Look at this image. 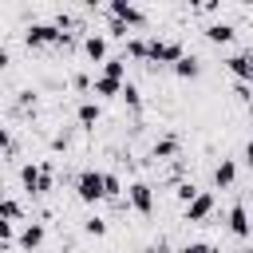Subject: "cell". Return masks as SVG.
Wrapping results in <instances>:
<instances>
[{
  "instance_id": "13",
  "label": "cell",
  "mask_w": 253,
  "mask_h": 253,
  "mask_svg": "<svg viewBox=\"0 0 253 253\" xmlns=\"http://www.w3.org/2000/svg\"><path fill=\"white\" fill-rule=\"evenodd\" d=\"M123 87H126V83H123V79H111V75H99V79H95V95H107V99H111V95L123 99Z\"/></svg>"
},
{
  "instance_id": "16",
  "label": "cell",
  "mask_w": 253,
  "mask_h": 253,
  "mask_svg": "<svg viewBox=\"0 0 253 253\" xmlns=\"http://www.w3.org/2000/svg\"><path fill=\"white\" fill-rule=\"evenodd\" d=\"M126 55H134V59H150V40L130 36V40H126Z\"/></svg>"
},
{
  "instance_id": "6",
  "label": "cell",
  "mask_w": 253,
  "mask_h": 253,
  "mask_svg": "<svg viewBox=\"0 0 253 253\" xmlns=\"http://www.w3.org/2000/svg\"><path fill=\"white\" fill-rule=\"evenodd\" d=\"M107 12H111L115 20H123L126 28H138V24H142V12H138L134 4H126V0H111V4H107Z\"/></svg>"
},
{
  "instance_id": "7",
  "label": "cell",
  "mask_w": 253,
  "mask_h": 253,
  "mask_svg": "<svg viewBox=\"0 0 253 253\" xmlns=\"http://www.w3.org/2000/svg\"><path fill=\"white\" fill-rule=\"evenodd\" d=\"M126 198H130V206H134L138 213H150V210H154V190H150L146 182H134V186L126 190Z\"/></svg>"
},
{
  "instance_id": "25",
  "label": "cell",
  "mask_w": 253,
  "mask_h": 253,
  "mask_svg": "<svg viewBox=\"0 0 253 253\" xmlns=\"http://www.w3.org/2000/svg\"><path fill=\"white\" fill-rule=\"evenodd\" d=\"M182 253H217V249H213L210 241H194V245H186Z\"/></svg>"
},
{
  "instance_id": "10",
  "label": "cell",
  "mask_w": 253,
  "mask_h": 253,
  "mask_svg": "<svg viewBox=\"0 0 253 253\" xmlns=\"http://www.w3.org/2000/svg\"><path fill=\"white\" fill-rule=\"evenodd\" d=\"M233 182H237V162H233V158H221V162L213 166V186H217V190H229Z\"/></svg>"
},
{
  "instance_id": "5",
  "label": "cell",
  "mask_w": 253,
  "mask_h": 253,
  "mask_svg": "<svg viewBox=\"0 0 253 253\" xmlns=\"http://www.w3.org/2000/svg\"><path fill=\"white\" fill-rule=\"evenodd\" d=\"M182 43L178 40H150V63H178Z\"/></svg>"
},
{
  "instance_id": "3",
  "label": "cell",
  "mask_w": 253,
  "mask_h": 253,
  "mask_svg": "<svg viewBox=\"0 0 253 253\" xmlns=\"http://www.w3.org/2000/svg\"><path fill=\"white\" fill-rule=\"evenodd\" d=\"M71 32H59L55 24H32L28 28V43L32 47H43V43H67Z\"/></svg>"
},
{
  "instance_id": "12",
  "label": "cell",
  "mask_w": 253,
  "mask_h": 253,
  "mask_svg": "<svg viewBox=\"0 0 253 253\" xmlns=\"http://www.w3.org/2000/svg\"><path fill=\"white\" fill-rule=\"evenodd\" d=\"M206 40H210V43H229V40H233V24H225V20L206 24Z\"/></svg>"
},
{
  "instance_id": "4",
  "label": "cell",
  "mask_w": 253,
  "mask_h": 253,
  "mask_svg": "<svg viewBox=\"0 0 253 253\" xmlns=\"http://www.w3.org/2000/svg\"><path fill=\"white\" fill-rule=\"evenodd\" d=\"M225 67H229V75H233L237 83H253V47H245V51L229 55V59H225Z\"/></svg>"
},
{
  "instance_id": "21",
  "label": "cell",
  "mask_w": 253,
  "mask_h": 253,
  "mask_svg": "<svg viewBox=\"0 0 253 253\" xmlns=\"http://www.w3.org/2000/svg\"><path fill=\"white\" fill-rule=\"evenodd\" d=\"M83 229H87L91 237H103V233H107V221H103V217H87V221H83Z\"/></svg>"
},
{
  "instance_id": "26",
  "label": "cell",
  "mask_w": 253,
  "mask_h": 253,
  "mask_svg": "<svg viewBox=\"0 0 253 253\" xmlns=\"http://www.w3.org/2000/svg\"><path fill=\"white\" fill-rule=\"evenodd\" d=\"M245 158H249V162H253V138H249V142H245Z\"/></svg>"
},
{
  "instance_id": "23",
  "label": "cell",
  "mask_w": 253,
  "mask_h": 253,
  "mask_svg": "<svg viewBox=\"0 0 253 253\" xmlns=\"http://www.w3.org/2000/svg\"><path fill=\"white\" fill-rule=\"evenodd\" d=\"M107 178V198H119L123 194V182H119V174H103Z\"/></svg>"
},
{
  "instance_id": "19",
  "label": "cell",
  "mask_w": 253,
  "mask_h": 253,
  "mask_svg": "<svg viewBox=\"0 0 253 253\" xmlns=\"http://www.w3.org/2000/svg\"><path fill=\"white\" fill-rule=\"evenodd\" d=\"M174 150H178V138H174V134H170V138H158V142H154V158H170Z\"/></svg>"
},
{
  "instance_id": "11",
  "label": "cell",
  "mask_w": 253,
  "mask_h": 253,
  "mask_svg": "<svg viewBox=\"0 0 253 253\" xmlns=\"http://www.w3.org/2000/svg\"><path fill=\"white\" fill-rule=\"evenodd\" d=\"M43 245V221H28L24 229H20V249H40Z\"/></svg>"
},
{
  "instance_id": "8",
  "label": "cell",
  "mask_w": 253,
  "mask_h": 253,
  "mask_svg": "<svg viewBox=\"0 0 253 253\" xmlns=\"http://www.w3.org/2000/svg\"><path fill=\"white\" fill-rule=\"evenodd\" d=\"M225 225H229V233H233V237H249V233H253V221H249V210H245L241 202H237V206L229 210V221H225Z\"/></svg>"
},
{
  "instance_id": "20",
  "label": "cell",
  "mask_w": 253,
  "mask_h": 253,
  "mask_svg": "<svg viewBox=\"0 0 253 253\" xmlns=\"http://www.w3.org/2000/svg\"><path fill=\"white\" fill-rule=\"evenodd\" d=\"M4 221H8V225L20 221V202H16V198H4Z\"/></svg>"
},
{
  "instance_id": "28",
  "label": "cell",
  "mask_w": 253,
  "mask_h": 253,
  "mask_svg": "<svg viewBox=\"0 0 253 253\" xmlns=\"http://www.w3.org/2000/svg\"><path fill=\"white\" fill-rule=\"evenodd\" d=\"M249 170H253V162H249Z\"/></svg>"
},
{
  "instance_id": "9",
  "label": "cell",
  "mask_w": 253,
  "mask_h": 253,
  "mask_svg": "<svg viewBox=\"0 0 253 253\" xmlns=\"http://www.w3.org/2000/svg\"><path fill=\"white\" fill-rule=\"evenodd\" d=\"M210 210H213V194H206V190H202V194L186 206V213H182V217H186V221H206V217H210Z\"/></svg>"
},
{
  "instance_id": "22",
  "label": "cell",
  "mask_w": 253,
  "mask_h": 253,
  "mask_svg": "<svg viewBox=\"0 0 253 253\" xmlns=\"http://www.w3.org/2000/svg\"><path fill=\"white\" fill-rule=\"evenodd\" d=\"M123 103H130V107H138V103H142V95H138V87H134V83H126V87H123Z\"/></svg>"
},
{
  "instance_id": "14",
  "label": "cell",
  "mask_w": 253,
  "mask_h": 253,
  "mask_svg": "<svg viewBox=\"0 0 253 253\" xmlns=\"http://www.w3.org/2000/svg\"><path fill=\"white\" fill-rule=\"evenodd\" d=\"M83 51H87V59H103L107 63V40L103 36H87L83 40Z\"/></svg>"
},
{
  "instance_id": "1",
  "label": "cell",
  "mask_w": 253,
  "mask_h": 253,
  "mask_svg": "<svg viewBox=\"0 0 253 253\" xmlns=\"http://www.w3.org/2000/svg\"><path fill=\"white\" fill-rule=\"evenodd\" d=\"M20 182H24V190H28V194H47V190L55 186L51 162H28V166L20 170Z\"/></svg>"
},
{
  "instance_id": "18",
  "label": "cell",
  "mask_w": 253,
  "mask_h": 253,
  "mask_svg": "<svg viewBox=\"0 0 253 253\" xmlns=\"http://www.w3.org/2000/svg\"><path fill=\"white\" fill-rule=\"evenodd\" d=\"M79 123L83 126H95L99 123V103H79Z\"/></svg>"
},
{
  "instance_id": "24",
  "label": "cell",
  "mask_w": 253,
  "mask_h": 253,
  "mask_svg": "<svg viewBox=\"0 0 253 253\" xmlns=\"http://www.w3.org/2000/svg\"><path fill=\"white\" fill-rule=\"evenodd\" d=\"M198 194H202V190H198V186H190V182H182V186H178V198H182L186 206H190V202H194Z\"/></svg>"
},
{
  "instance_id": "17",
  "label": "cell",
  "mask_w": 253,
  "mask_h": 253,
  "mask_svg": "<svg viewBox=\"0 0 253 253\" xmlns=\"http://www.w3.org/2000/svg\"><path fill=\"white\" fill-rule=\"evenodd\" d=\"M103 75H111V79H123V75H126V55H111V59L103 63Z\"/></svg>"
},
{
  "instance_id": "15",
  "label": "cell",
  "mask_w": 253,
  "mask_h": 253,
  "mask_svg": "<svg viewBox=\"0 0 253 253\" xmlns=\"http://www.w3.org/2000/svg\"><path fill=\"white\" fill-rule=\"evenodd\" d=\"M174 71H178V79H198L202 63H198V55H182V59L174 63Z\"/></svg>"
},
{
  "instance_id": "27",
  "label": "cell",
  "mask_w": 253,
  "mask_h": 253,
  "mask_svg": "<svg viewBox=\"0 0 253 253\" xmlns=\"http://www.w3.org/2000/svg\"><path fill=\"white\" fill-rule=\"evenodd\" d=\"M241 253H253V249H241Z\"/></svg>"
},
{
  "instance_id": "2",
  "label": "cell",
  "mask_w": 253,
  "mask_h": 253,
  "mask_svg": "<svg viewBox=\"0 0 253 253\" xmlns=\"http://www.w3.org/2000/svg\"><path fill=\"white\" fill-rule=\"evenodd\" d=\"M75 194H79V202H87V206H95L99 198H107V178H103V170H83V174L75 178Z\"/></svg>"
}]
</instances>
